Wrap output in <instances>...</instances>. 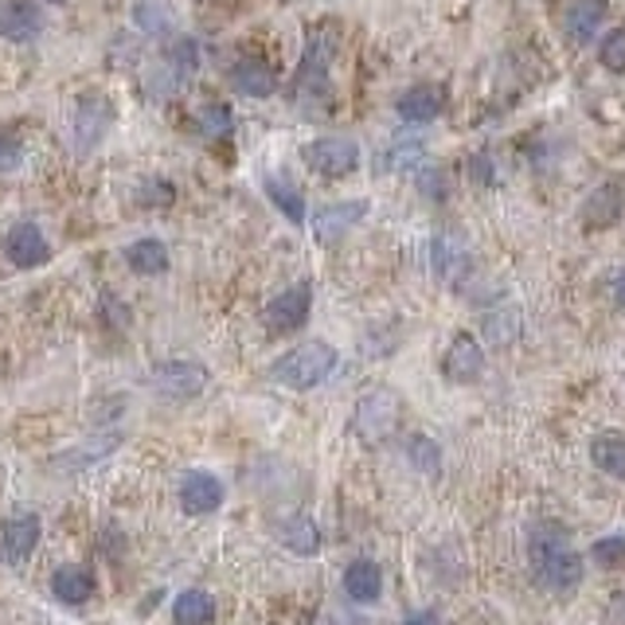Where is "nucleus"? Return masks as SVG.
I'll return each instance as SVG.
<instances>
[{
	"instance_id": "nucleus-3",
	"label": "nucleus",
	"mask_w": 625,
	"mask_h": 625,
	"mask_svg": "<svg viewBox=\"0 0 625 625\" xmlns=\"http://www.w3.org/2000/svg\"><path fill=\"white\" fill-rule=\"evenodd\" d=\"M329 67H333V40L329 36H312L301 51L294 82H289V102L305 106V110L329 102Z\"/></svg>"
},
{
	"instance_id": "nucleus-40",
	"label": "nucleus",
	"mask_w": 625,
	"mask_h": 625,
	"mask_svg": "<svg viewBox=\"0 0 625 625\" xmlns=\"http://www.w3.org/2000/svg\"><path fill=\"white\" fill-rule=\"evenodd\" d=\"M614 294H617V305H625V278L617 281V289H614Z\"/></svg>"
},
{
	"instance_id": "nucleus-13",
	"label": "nucleus",
	"mask_w": 625,
	"mask_h": 625,
	"mask_svg": "<svg viewBox=\"0 0 625 625\" xmlns=\"http://www.w3.org/2000/svg\"><path fill=\"white\" fill-rule=\"evenodd\" d=\"M368 200H337V204H325V208H317V216H312V235H317V242H337L345 239L348 231H356V227L368 219Z\"/></svg>"
},
{
	"instance_id": "nucleus-32",
	"label": "nucleus",
	"mask_w": 625,
	"mask_h": 625,
	"mask_svg": "<svg viewBox=\"0 0 625 625\" xmlns=\"http://www.w3.org/2000/svg\"><path fill=\"white\" fill-rule=\"evenodd\" d=\"M407 462L415 465L418 474L434 477L442 469V449L434 438H426V434H410L407 438Z\"/></svg>"
},
{
	"instance_id": "nucleus-8",
	"label": "nucleus",
	"mask_w": 625,
	"mask_h": 625,
	"mask_svg": "<svg viewBox=\"0 0 625 625\" xmlns=\"http://www.w3.org/2000/svg\"><path fill=\"white\" fill-rule=\"evenodd\" d=\"M305 165H309L317 177L340 180L360 169V145H356L353 137H317V141L305 145Z\"/></svg>"
},
{
	"instance_id": "nucleus-1",
	"label": "nucleus",
	"mask_w": 625,
	"mask_h": 625,
	"mask_svg": "<svg viewBox=\"0 0 625 625\" xmlns=\"http://www.w3.org/2000/svg\"><path fill=\"white\" fill-rule=\"evenodd\" d=\"M528 567L544 591L552 594H571L583 583V555L575 552L571 536L559 524H536L528 532Z\"/></svg>"
},
{
	"instance_id": "nucleus-7",
	"label": "nucleus",
	"mask_w": 625,
	"mask_h": 625,
	"mask_svg": "<svg viewBox=\"0 0 625 625\" xmlns=\"http://www.w3.org/2000/svg\"><path fill=\"white\" fill-rule=\"evenodd\" d=\"M309 312H312V286L297 281V286L281 289L278 297H270V305H266V312H262V325L270 337H289V333L305 329Z\"/></svg>"
},
{
	"instance_id": "nucleus-11",
	"label": "nucleus",
	"mask_w": 625,
	"mask_h": 625,
	"mask_svg": "<svg viewBox=\"0 0 625 625\" xmlns=\"http://www.w3.org/2000/svg\"><path fill=\"white\" fill-rule=\"evenodd\" d=\"M43 524L36 513H17L0 524V559L4 563H28L40 547Z\"/></svg>"
},
{
	"instance_id": "nucleus-41",
	"label": "nucleus",
	"mask_w": 625,
	"mask_h": 625,
	"mask_svg": "<svg viewBox=\"0 0 625 625\" xmlns=\"http://www.w3.org/2000/svg\"><path fill=\"white\" fill-rule=\"evenodd\" d=\"M48 4H67V0H48Z\"/></svg>"
},
{
	"instance_id": "nucleus-14",
	"label": "nucleus",
	"mask_w": 625,
	"mask_h": 625,
	"mask_svg": "<svg viewBox=\"0 0 625 625\" xmlns=\"http://www.w3.org/2000/svg\"><path fill=\"white\" fill-rule=\"evenodd\" d=\"M0 36L9 43H36L43 36V9L36 0H0Z\"/></svg>"
},
{
	"instance_id": "nucleus-19",
	"label": "nucleus",
	"mask_w": 625,
	"mask_h": 625,
	"mask_svg": "<svg viewBox=\"0 0 625 625\" xmlns=\"http://www.w3.org/2000/svg\"><path fill=\"white\" fill-rule=\"evenodd\" d=\"M51 591H56L59 602H67V606H82V602H90L98 594V578L90 567H82V563H67V567H59L56 575H51Z\"/></svg>"
},
{
	"instance_id": "nucleus-9",
	"label": "nucleus",
	"mask_w": 625,
	"mask_h": 625,
	"mask_svg": "<svg viewBox=\"0 0 625 625\" xmlns=\"http://www.w3.org/2000/svg\"><path fill=\"white\" fill-rule=\"evenodd\" d=\"M0 250H4V258H9L17 270H40V266L51 262L48 235H43V227L32 224V219L12 224L9 231H4V239H0Z\"/></svg>"
},
{
	"instance_id": "nucleus-6",
	"label": "nucleus",
	"mask_w": 625,
	"mask_h": 625,
	"mask_svg": "<svg viewBox=\"0 0 625 625\" xmlns=\"http://www.w3.org/2000/svg\"><path fill=\"white\" fill-rule=\"evenodd\" d=\"M196 67H200V43H196L192 36H177V40L165 48L161 67L152 75L149 90L152 95H180L185 82L196 75Z\"/></svg>"
},
{
	"instance_id": "nucleus-18",
	"label": "nucleus",
	"mask_w": 625,
	"mask_h": 625,
	"mask_svg": "<svg viewBox=\"0 0 625 625\" xmlns=\"http://www.w3.org/2000/svg\"><path fill=\"white\" fill-rule=\"evenodd\" d=\"M602 20H606V0H571L567 12H563V36L586 48L602 28Z\"/></svg>"
},
{
	"instance_id": "nucleus-34",
	"label": "nucleus",
	"mask_w": 625,
	"mask_h": 625,
	"mask_svg": "<svg viewBox=\"0 0 625 625\" xmlns=\"http://www.w3.org/2000/svg\"><path fill=\"white\" fill-rule=\"evenodd\" d=\"M20 165H24V137L4 126L0 129V177H4V172H17Z\"/></svg>"
},
{
	"instance_id": "nucleus-24",
	"label": "nucleus",
	"mask_w": 625,
	"mask_h": 625,
	"mask_svg": "<svg viewBox=\"0 0 625 625\" xmlns=\"http://www.w3.org/2000/svg\"><path fill=\"white\" fill-rule=\"evenodd\" d=\"M129 17H133L137 32H145L149 40H169L177 32V12L165 0H137Z\"/></svg>"
},
{
	"instance_id": "nucleus-37",
	"label": "nucleus",
	"mask_w": 625,
	"mask_h": 625,
	"mask_svg": "<svg viewBox=\"0 0 625 625\" xmlns=\"http://www.w3.org/2000/svg\"><path fill=\"white\" fill-rule=\"evenodd\" d=\"M469 172H474L477 185H493V161L485 157V152H477L474 161H469Z\"/></svg>"
},
{
	"instance_id": "nucleus-27",
	"label": "nucleus",
	"mask_w": 625,
	"mask_h": 625,
	"mask_svg": "<svg viewBox=\"0 0 625 625\" xmlns=\"http://www.w3.org/2000/svg\"><path fill=\"white\" fill-rule=\"evenodd\" d=\"M211 617H216V598L200 586L180 591L172 602V622L177 625H211Z\"/></svg>"
},
{
	"instance_id": "nucleus-4",
	"label": "nucleus",
	"mask_w": 625,
	"mask_h": 625,
	"mask_svg": "<svg viewBox=\"0 0 625 625\" xmlns=\"http://www.w3.org/2000/svg\"><path fill=\"white\" fill-rule=\"evenodd\" d=\"M113 102L102 95V90H87V95L75 98V110H71V149L79 157L95 152L98 145L106 141V133L113 129Z\"/></svg>"
},
{
	"instance_id": "nucleus-21",
	"label": "nucleus",
	"mask_w": 625,
	"mask_h": 625,
	"mask_svg": "<svg viewBox=\"0 0 625 625\" xmlns=\"http://www.w3.org/2000/svg\"><path fill=\"white\" fill-rule=\"evenodd\" d=\"M345 594L353 602H360V606H368V602H379V594H384V571H379L376 559H353L345 567Z\"/></svg>"
},
{
	"instance_id": "nucleus-35",
	"label": "nucleus",
	"mask_w": 625,
	"mask_h": 625,
	"mask_svg": "<svg viewBox=\"0 0 625 625\" xmlns=\"http://www.w3.org/2000/svg\"><path fill=\"white\" fill-rule=\"evenodd\" d=\"M591 559L598 563V567H625V536H602L594 539L591 547Z\"/></svg>"
},
{
	"instance_id": "nucleus-39",
	"label": "nucleus",
	"mask_w": 625,
	"mask_h": 625,
	"mask_svg": "<svg viewBox=\"0 0 625 625\" xmlns=\"http://www.w3.org/2000/svg\"><path fill=\"white\" fill-rule=\"evenodd\" d=\"M423 192H426V196H446V185H442V172H423Z\"/></svg>"
},
{
	"instance_id": "nucleus-31",
	"label": "nucleus",
	"mask_w": 625,
	"mask_h": 625,
	"mask_svg": "<svg viewBox=\"0 0 625 625\" xmlns=\"http://www.w3.org/2000/svg\"><path fill=\"white\" fill-rule=\"evenodd\" d=\"M200 133L208 137V141H227V137L235 133V113L227 102H208L200 106Z\"/></svg>"
},
{
	"instance_id": "nucleus-36",
	"label": "nucleus",
	"mask_w": 625,
	"mask_h": 625,
	"mask_svg": "<svg viewBox=\"0 0 625 625\" xmlns=\"http://www.w3.org/2000/svg\"><path fill=\"white\" fill-rule=\"evenodd\" d=\"M598 63L606 67V71H614V75L625 71V28H614V32H609L606 40H602Z\"/></svg>"
},
{
	"instance_id": "nucleus-33",
	"label": "nucleus",
	"mask_w": 625,
	"mask_h": 625,
	"mask_svg": "<svg viewBox=\"0 0 625 625\" xmlns=\"http://www.w3.org/2000/svg\"><path fill=\"white\" fill-rule=\"evenodd\" d=\"M172 200H177V188L161 177H145V185L137 188V204H141V208L161 211V208H169Z\"/></svg>"
},
{
	"instance_id": "nucleus-28",
	"label": "nucleus",
	"mask_w": 625,
	"mask_h": 625,
	"mask_svg": "<svg viewBox=\"0 0 625 625\" xmlns=\"http://www.w3.org/2000/svg\"><path fill=\"white\" fill-rule=\"evenodd\" d=\"M591 457L602 474L625 482V438L622 434H598V438L591 442Z\"/></svg>"
},
{
	"instance_id": "nucleus-16",
	"label": "nucleus",
	"mask_w": 625,
	"mask_h": 625,
	"mask_svg": "<svg viewBox=\"0 0 625 625\" xmlns=\"http://www.w3.org/2000/svg\"><path fill=\"white\" fill-rule=\"evenodd\" d=\"M442 371H446L449 384H477L485 371V348L477 345V337L469 333H457L454 345L442 356Z\"/></svg>"
},
{
	"instance_id": "nucleus-38",
	"label": "nucleus",
	"mask_w": 625,
	"mask_h": 625,
	"mask_svg": "<svg viewBox=\"0 0 625 625\" xmlns=\"http://www.w3.org/2000/svg\"><path fill=\"white\" fill-rule=\"evenodd\" d=\"M403 625H442L438 609H410L407 617H403Z\"/></svg>"
},
{
	"instance_id": "nucleus-15",
	"label": "nucleus",
	"mask_w": 625,
	"mask_h": 625,
	"mask_svg": "<svg viewBox=\"0 0 625 625\" xmlns=\"http://www.w3.org/2000/svg\"><path fill=\"white\" fill-rule=\"evenodd\" d=\"M224 497H227L224 482H219L216 474H208V469H188V474L180 477V508H185L188 516L216 513V508L224 505Z\"/></svg>"
},
{
	"instance_id": "nucleus-29",
	"label": "nucleus",
	"mask_w": 625,
	"mask_h": 625,
	"mask_svg": "<svg viewBox=\"0 0 625 625\" xmlns=\"http://www.w3.org/2000/svg\"><path fill=\"white\" fill-rule=\"evenodd\" d=\"M118 442H121L118 434H102V438L87 442V446H75V449H67V454H59L56 465H59V469H67V474H75V469H87V465L102 462L110 449H118Z\"/></svg>"
},
{
	"instance_id": "nucleus-25",
	"label": "nucleus",
	"mask_w": 625,
	"mask_h": 625,
	"mask_svg": "<svg viewBox=\"0 0 625 625\" xmlns=\"http://www.w3.org/2000/svg\"><path fill=\"white\" fill-rule=\"evenodd\" d=\"M278 539L294 555H317L321 552V528H317V520H309V516H301V513L286 516V520L278 524Z\"/></svg>"
},
{
	"instance_id": "nucleus-10",
	"label": "nucleus",
	"mask_w": 625,
	"mask_h": 625,
	"mask_svg": "<svg viewBox=\"0 0 625 625\" xmlns=\"http://www.w3.org/2000/svg\"><path fill=\"white\" fill-rule=\"evenodd\" d=\"M152 387L165 395V399L188 403L196 395H204L208 387V371L200 368L196 360H161L152 368Z\"/></svg>"
},
{
	"instance_id": "nucleus-22",
	"label": "nucleus",
	"mask_w": 625,
	"mask_h": 625,
	"mask_svg": "<svg viewBox=\"0 0 625 625\" xmlns=\"http://www.w3.org/2000/svg\"><path fill=\"white\" fill-rule=\"evenodd\" d=\"M121 258H126L129 270L145 274V278H161V274L169 270V247H165L161 239H152V235H145V239H133Z\"/></svg>"
},
{
	"instance_id": "nucleus-26",
	"label": "nucleus",
	"mask_w": 625,
	"mask_h": 625,
	"mask_svg": "<svg viewBox=\"0 0 625 625\" xmlns=\"http://www.w3.org/2000/svg\"><path fill=\"white\" fill-rule=\"evenodd\" d=\"M622 216H625V188L622 185L598 188V192L586 200V211H583L586 227H609V224H617Z\"/></svg>"
},
{
	"instance_id": "nucleus-2",
	"label": "nucleus",
	"mask_w": 625,
	"mask_h": 625,
	"mask_svg": "<svg viewBox=\"0 0 625 625\" xmlns=\"http://www.w3.org/2000/svg\"><path fill=\"white\" fill-rule=\"evenodd\" d=\"M333 368H337V348L325 345V340H301L297 348L274 360L270 376L289 391H312L333 376Z\"/></svg>"
},
{
	"instance_id": "nucleus-30",
	"label": "nucleus",
	"mask_w": 625,
	"mask_h": 625,
	"mask_svg": "<svg viewBox=\"0 0 625 625\" xmlns=\"http://www.w3.org/2000/svg\"><path fill=\"white\" fill-rule=\"evenodd\" d=\"M426 157V145L418 141V137H407V141H391L384 152V161H379V169L384 172H407V169H418Z\"/></svg>"
},
{
	"instance_id": "nucleus-5",
	"label": "nucleus",
	"mask_w": 625,
	"mask_h": 625,
	"mask_svg": "<svg viewBox=\"0 0 625 625\" xmlns=\"http://www.w3.org/2000/svg\"><path fill=\"white\" fill-rule=\"evenodd\" d=\"M399 415H403L399 395L387 391V387H376V391H368L360 403H356L353 430L360 434L364 442H384V438H391V434H395Z\"/></svg>"
},
{
	"instance_id": "nucleus-20",
	"label": "nucleus",
	"mask_w": 625,
	"mask_h": 625,
	"mask_svg": "<svg viewBox=\"0 0 625 625\" xmlns=\"http://www.w3.org/2000/svg\"><path fill=\"white\" fill-rule=\"evenodd\" d=\"M430 262H434V274H438L442 281H454V278H462L465 266H469V247H465L462 235L438 231L430 242Z\"/></svg>"
},
{
	"instance_id": "nucleus-23",
	"label": "nucleus",
	"mask_w": 625,
	"mask_h": 625,
	"mask_svg": "<svg viewBox=\"0 0 625 625\" xmlns=\"http://www.w3.org/2000/svg\"><path fill=\"white\" fill-rule=\"evenodd\" d=\"M262 192H266V200H270L274 208L289 219V224H301L305 219V192L294 177H286V172H270L266 185H262Z\"/></svg>"
},
{
	"instance_id": "nucleus-17",
	"label": "nucleus",
	"mask_w": 625,
	"mask_h": 625,
	"mask_svg": "<svg viewBox=\"0 0 625 625\" xmlns=\"http://www.w3.org/2000/svg\"><path fill=\"white\" fill-rule=\"evenodd\" d=\"M442 110H446V95H442V87H434V82H415V87L403 90L399 102H395V113H399L403 121H410V126H426V121H434Z\"/></svg>"
},
{
	"instance_id": "nucleus-12",
	"label": "nucleus",
	"mask_w": 625,
	"mask_h": 625,
	"mask_svg": "<svg viewBox=\"0 0 625 625\" xmlns=\"http://www.w3.org/2000/svg\"><path fill=\"white\" fill-rule=\"evenodd\" d=\"M227 82H231V90H239L242 98H270L281 90L278 67H274L270 59H258V56H247V59H239V63L227 67Z\"/></svg>"
}]
</instances>
